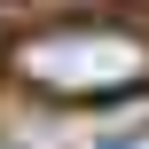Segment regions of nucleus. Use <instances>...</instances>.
<instances>
[{"instance_id":"obj_1","label":"nucleus","mask_w":149,"mask_h":149,"mask_svg":"<svg viewBox=\"0 0 149 149\" xmlns=\"http://www.w3.org/2000/svg\"><path fill=\"white\" fill-rule=\"evenodd\" d=\"M16 71H24V86L63 94V102L126 94V86L149 79V47L134 31H118V24H47V31L16 39Z\"/></svg>"},{"instance_id":"obj_2","label":"nucleus","mask_w":149,"mask_h":149,"mask_svg":"<svg viewBox=\"0 0 149 149\" xmlns=\"http://www.w3.org/2000/svg\"><path fill=\"white\" fill-rule=\"evenodd\" d=\"M102 149H141V141H102Z\"/></svg>"}]
</instances>
